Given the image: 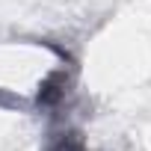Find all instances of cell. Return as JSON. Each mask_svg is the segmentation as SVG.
Returning a JSON list of instances; mask_svg holds the SVG:
<instances>
[{
  "label": "cell",
  "mask_w": 151,
  "mask_h": 151,
  "mask_svg": "<svg viewBox=\"0 0 151 151\" xmlns=\"http://www.w3.org/2000/svg\"><path fill=\"white\" fill-rule=\"evenodd\" d=\"M45 151H86L83 133L74 127H62V130H50L47 133V145Z\"/></svg>",
  "instance_id": "6da1fadb"
}]
</instances>
